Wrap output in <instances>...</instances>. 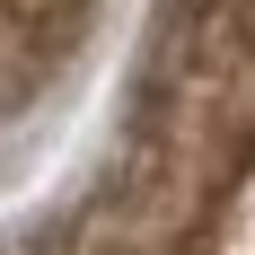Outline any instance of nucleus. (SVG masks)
Segmentation results:
<instances>
[{"instance_id":"1","label":"nucleus","mask_w":255,"mask_h":255,"mask_svg":"<svg viewBox=\"0 0 255 255\" xmlns=\"http://www.w3.org/2000/svg\"><path fill=\"white\" fill-rule=\"evenodd\" d=\"M106 0H0V158L88 53Z\"/></svg>"}]
</instances>
